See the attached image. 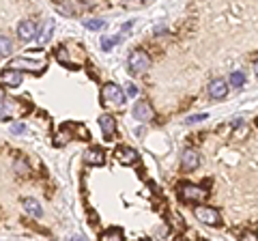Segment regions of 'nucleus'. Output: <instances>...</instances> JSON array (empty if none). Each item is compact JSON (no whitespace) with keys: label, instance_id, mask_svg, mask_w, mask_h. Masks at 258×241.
<instances>
[{"label":"nucleus","instance_id":"obj_1","mask_svg":"<svg viewBox=\"0 0 258 241\" xmlns=\"http://www.w3.org/2000/svg\"><path fill=\"white\" fill-rule=\"evenodd\" d=\"M209 188L203 186H196V183H179L176 186V196H179L181 203L185 205H198V203H205L209 198Z\"/></svg>","mask_w":258,"mask_h":241},{"label":"nucleus","instance_id":"obj_2","mask_svg":"<svg viewBox=\"0 0 258 241\" xmlns=\"http://www.w3.org/2000/svg\"><path fill=\"white\" fill-rule=\"evenodd\" d=\"M151 67V56L142 50V47H138V50H134L132 54H129L127 58V71L132 76H138V74H144Z\"/></svg>","mask_w":258,"mask_h":241},{"label":"nucleus","instance_id":"obj_3","mask_svg":"<svg viewBox=\"0 0 258 241\" xmlns=\"http://www.w3.org/2000/svg\"><path fill=\"white\" fill-rule=\"evenodd\" d=\"M47 67L45 61H35V58H26V56H18V58L9 61V69H18V71H28V74H43Z\"/></svg>","mask_w":258,"mask_h":241},{"label":"nucleus","instance_id":"obj_4","mask_svg":"<svg viewBox=\"0 0 258 241\" xmlns=\"http://www.w3.org/2000/svg\"><path fill=\"white\" fill-rule=\"evenodd\" d=\"M194 218L198 222H203L205 226H211V228H220L222 226V215L215 207H209V205H200L194 209Z\"/></svg>","mask_w":258,"mask_h":241},{"label":"nucleus","instance_id":"obj_5","mask_svg":"<svg viewBox=\"0 0 258 241\" xmlns=\"http://www.w3.org/2000/svg\"><path fill=\"white\" fill-rule=\"evenodd\" d=\"M101 103L103 106H123L125 103V93L116 82H108L101 88Z\"/></svg>","mask_w":258,"mask_h":241},{"label":"nucleus","instance_id":"obj_6","mask_svg":"<svg viewBox=\"0 0 258 241\" xmlns=\"http://www.w3.org/2000/svg\"><path fill=\"white\" fill-rule=\"evenodd\" d=\"M132 114H134L136 120H140V123H151V120H155V108L151 106V101L138 99V101L134 103Z\"/></svg>","mask_w":258,"mask_h":241},{"label":"nucleus","instance_id":"obj_7","mask_svg":"<svg viewBox=\"0 0 258 241\" xmlns=\"http://www.w3.org/2000/svg\"><path fill=\"white\" fill-rule=\"evenodd\" d=\"M228 91H230V84L226 82L224 78H215V80H211V82H209V86H207V93H209V97H211L213 101L224 99L226 95H228Z\"/></svg>","mask_w":258,"mask_h":241},{"label":"nucleus","instance_id":"obj_8","mask_svg":"<svg viewBox=\"0 0 258 241\" xmlns=\"http://www.w3.org/2000/svg\"><path fill=\"white\" fill-rule=\"evenodd\" d=\"M200 166V153L196 149H183V153H181V168H183V172H194L196 168Z\"/></svg>","mask_w":258,"mask_h":241},{"label":"nucleus","instance_id":"obj_9","mask_svg":"<svg viewBox=\"0 0 258 241\" xmlns=\"http://www.w3.org/2000/svg\"><path fill=\"white\" fill-rule=\"evenodd\" d=\"M114 157L118 159L120 164H125V166H132V164H138V151L132 149V147H127V144H120V147H116L114 151Z\"/></svg>","mask_w":258,"mask_h":241},{"label":"nucleus","instance_id":"obj_10","mask_svg":"<svg viewBox=\"0 0 258 241\" xmlns=\"http://www.w3.org/2000/svg\"><path fill=\"white\" fill-rule=\"evenodd\" d=\"M35 37H37V24L32 20H22L18 24V39H20V41H24V43H28Z\"/></svg>","mask_w":258,"mask_h":241},{"label":"nucleus","instance_id":"obj_11","mask_svg":"<svg viewBox=\"0 0 258 241\" xmlns=\"http://www.w3.org/2000/svg\"><path fill=\"white\" fill-rule=\"evenodd\" d=\"M97 123H99L101 132H103V138L106 140H112L116 134V118L112 114H101L99 118H97Z\"/></svg>","mask_w":258,"mask_h":241},{"label":"nucleus","instance_id":"obj_12","mask_svg":"<svg viewBox=\"0 0 258 241\" xmlns=\"http://www.w3.org/2000/svg\"><path fill=\"white\" fill-rule=\"evenodd\" d=\"M84 162L91 164V166H103V164H106V151H103L101 147L88 149L84 153Z\"/></svg>","mask_w":258,"mask_h":241},{"label":"nucleus","instance_id":"obj_13","mask_svg":"<svg viewBox=\"0 0 258 241\" xmlns=\"http://www.w3.org/2000/svg\"><path fill=\"white\" fill-rule=\"evenodd\" d=\"M22 207H24V211H26L28 215H32V218H43V207L39 205V200L37 198H24L22 200Z\"/></svg>","mask_w":258,"mask_h":241},{"label":"nucleus","instance_id":"obj_14","mask_svg":"<svg viewBox=\"0 0 258 241\" xmlns=\"http://www.w3.org/2000/svg\"><path fill=\"white\" fill-rule=\"evenodd\" d=\"M0 80H3L5 84H9V86H13V88H18V86L22 84V71L7 67L3 74H0Z\"/></svg>","mask_w":258,"mask_h":241},{"label":"nucleus","instance_id":"obj_15","mask_svg":"<svg viewBox=\"0 0 258 241\" xmlns=\"http://www.w3.org/2000/svg\"><path fill=\"white\" fill-rule=\"evenodd\" d=\"M125 237V232H123V228H118V226H110V228H106L101 232V239L103 241H118V239H123Z\"/></svg>","mask_w":258,"mask_h":241},{"label":"nucleus","instance_id":"obj_16","mask_svg":"<svg viewBox=\"0 0 258 241\" xmlns=\"http://www.w3.org/2000/svg\"><path fill=\"white\" fill-rule=\"evenodd\" d=\"M54 54H56V58H58L64 67H69V69H78V65H74V63L69 61V54H67V47H64V45H58V47H56V52H54Z\"/></svg>","mask_w":258,"mask_h":241},{"label":"nucleus","instance_id":"obj_17","mask_svg":"<svg viewBox=\"0 0 258 241\" xmlns=\"http://www.w3.org/2000/svg\"><path fill=\"white\" fill-rule=\"evenodd\" d=\"M52 30H54V22H52V20H47V22H45V28L41 30V33H37L35 39H39V43L45 45L47 41H50V37H52Z\"/></svg>","mask_w":258,"mask_h":241},{"label":"nucleus","instance_id":"obj_18","mask_svg":"<svg viewBox=\"0 0 258 241\" xmlns=\"http://www.w3.org/2000/svg\"><path fill=\"white\" fill-rule=\"evenodd\" d=\"M11 52H13V41L9 37L0 35V58H7Z\"/></svg>","mask_w":258,"mask_h":241},{"label":"nucleus","instance_id":"obj_19","mask_svg":"<svg viewBox=\"0 0 258 241\" xmlns=\"http://www.w3.org/2000/svg\"><path fill=\"white\" fill-rule=\"evenodd\" d=\"M11 112H13V103H11V99L7 101V97H5L0 101V120H9Z\"/></svg>","mask_w":258,"mask_h":241},{"label":"nucleus","instance_id":"obj_20","mask_svg":"<svg viewBox=\"0 0 258 241\" xmlns=\"http://www.w3.org/2000/svg\"><path fill=\"white\" fill-rule=\"evenodd\" d=\"M228 82L232 84V88H241V86L245 84V74H243V71H232Z\"/></svg>","mask_w":258,"mask_h":241},{"label":"nucleus","instance_id":"obj_21","mask_svg":"<svg viewBox=\"0 0 258 241\" xmlns=\"http://www.w3.org/2000/svg\"><path fill=\"white\" fill-rule=\"evenodd\" d=\"M118 41H120V37H118V35H112V37H103V39H101V47H103V50L108 52V50H112V47H114V45H116Z\"/></svg>","mask_w":258,"mask_h":241},{"label":"nucleus","instance_id":"obj_22","mask_svg":"<svg viewBox=\"0 0 258 241\" xmlns=\"http://www.w3.org/2000/svg\"><path fill=\"white\" fill-rule=\"evenodd\" d=\"M84 26L88 30H103V28H106V22H103V20H86Z\"/></svg>","mask_w":258,"mask_h":241},{"label":"nucleus","instance_id":"obj_23","mask_svg":"<svg viewBox=\"0 0 258 241\" xmlns=\"http://www.w3.org/2000/svg\"><path fill=\"white\" fill-rule=\"evenodd\" d=\"M209 114H205V112H200V114H191L189 118H185V125H196V123H203V120H207Z\"/></svg>","mask_w":258,"mask_h":241},{"label":"nucleus","instance_id":"obj_24","mask_svg":"<svg viewBox=\"0 0 258 241\" xmlns=\"http://www.w3.org/2000/svg\"><path fill=\"white\" fill-rule=\"evenodd\" d=\"M15 172H18V174H24V172H28V164L24 162V157H20L18 162H15Z\"/></svg>","mask_w":258,"mask_h":241},{"label":"nucleus","instance_id":"obj_25","mask_svg":"<svg viewBox=\"0 0 258 241\" xmlns=\"http://www.w3.org/2000/svg\"><path fill=\"white\" fill-rule=\"evenodd\" d=\"M127 95H132V97H136V95H138V88H136V86H129V88H127Z\"/></svg>","mask_w":258,"mask_h":241},{"label":"nucleus","instance_id":"obj_26","mask_svg":"<svg viewBox=\"0 0 258 241\" xmlns=\"http://www.w3.org/2000/svg\"><path fill=\"white\" fill-rule=\"evenodd\" d=\"M243 239H258L256 232H243Z\"/></svg>","mask_w":258,"mask_h":241},{"label":"nucleus","instance_id":"obj_27","mask_svg":"<svg viewBox=\"0 0 258 241\" xmlns=\"http://www.w3.org/2000/svg\"><path fill=\"white\" fill-rule=\"evenodd\" d=\"M24 130H26V127H24V125H13V132H15V134H22Z\"/></svg>","mask_w":258,"mask_h":241},{"label":"nucleus","instance_id":"obj_28","mask_svg":"<svg viewBox=\"0 0 258 241\" xmlns=\"http://www.w3.org/2000/svg\"><path fill=\"white\" fill-rule=\"evenodd\" d=\"M5 97H7V91H5V88H3V86H0V101H3Z\"/></svg>","mask_w":258,"mask_h":241},{"label":"nucleus","instance_id":"obj_29","mask_svg":"<svg viewBox=\"0 0 258 241\" xmlns=\"http://www.w3.org/2000/svg\"><path fill=\"white\" fill-rule=\"evenodd\" d=\"M254 74L258 76V61H254Z\"/></svg>","mask_w":258,"mask_h":241}]
</instances>
